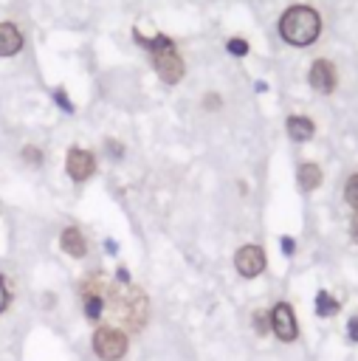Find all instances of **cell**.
I'll return each instance as SVG.
<instances>
[{"label": "cell", "mask_w": 358, "mask_h": 361, "mask_svg": "<svg viewBox=\"0 0 358 361\" xmlns=\"http://www.w3.org/2000/svg\"><path fill=\"white\" fill-rule=\"evenodd\" d=\"M23 48V34L11 23H0V56H14Z\"/></svg>", "instance_id": "8"}, {"label": "cell", "mask_w": 358, "mask_h": 361, "mask_svg": "<svg viewBox=\"0 0 358 361\" xmlns=\"http://www.w3.org/2000/svg\"><path fill=\"white\" fill-rule=\"evenodd\" d=\"M307 79H310V87H313L316 93H333V87H335V68H333V62L316 59V62L310 65Z\"/></svg>", "instance_id": "7"}, {"label": "cell", "mask_w": 358, "mask_h": 361, "mask_svg": "<svg viewBox=\"0 0 358 361\" xmlns=\"http://www.w3.org/2000/svg\"><path fill=\"white\" fill-rule=\"evenodd\" d=\"M313 133H316V127H313L310 118H304V116H290L288 118V135L293 141H310Z\"/></svg>", "instance_id": "10"}, {"label": "cell", "mask_w": 358, "mask_h": 361, "mask_svg": "<svg viewBox=\"0 0 358 361\" xmlns=\"http://www.w3.org/2000/svg\"><path fill=\"white\" fill-rule=\"evenodd\" d=\"M152 62H155V71H158V76H161L166 85H175V82H180V76H183V59L178 56V51H175V48H166V51H155V54H152Z\"/></svg>", "instance_id": "5"}, {"label": "cell", "mask_w": 358, "mask_h": 361, "mask_svg": "<svg viewBox=\"0 0 358 361\" xmlns=\"http://www.w3.org/2000/svg\"><path fill=\"white\" fill-rule=\"evenodd\" d=\"M319 183H321V169L316 164H302L299 166V186L304 192H313Z\"/></svg>", "instance_id": "11"}, {"label": "cell", "mask_w": 358, "mask_h": 361, "mask_svg": "<svg viewBox=\"0 0 358 361\" xmlns=\"http://www.w3.org/2000/svg\"><path fill=\"white\" fill-rule=\"evenodd\" d=\"M254 327H257L259 336H265V333L271 330V316H265L262 310H257V313H254Z\"/></svg>", "instance_id": "16"}, {"label": "cell", "mask_w": 358, "mask_h": 361, "mask_svg": "<svg viewBox=\"0 0 358 361\" xmlns=\"http://www.w3.org/2000/svg\"><path fill=\"white\" fill-rule=\"evenodd\" d=\"M54 96H56V102H59V104H62V110H68V113H70V110H73V107H70V99H68V96H65V93H62V90H56V93H54Z\"/></svg>", "instance_id": "20"}, {"label": "cell", "mask_w": 358, "mask_h": 361, "mask_svg": "<svg viewBox=\"0 0 358 361\" xmlns=\"http://www.w3.org/2000/svg\"><path fill=\"white\" fill-rule=\"evenodd\" d=\"M65 169H68V175L73 180H87L93 175V169H96V161H93V155L87 149L70 147L68 149V158H65Z\"/></svg>", "instance_id": "6"}, {"label": "cell", "mask_w": 358, "mask_h": 361, "mask_svg": "<svg viewBox=\"0 0 358 361\" xmlns=\"http://www.w3.org/2000/svg\"><path fill=\"white\" fill-rule=\"evenodd\" d=\"M23 155H25L31 164H39V149H37V147H25V149H23Z\"/></svg>", "instance_id": "19"}, {"label": "cell", "mask_w": 358, "mask_h": 361, "mask_svg": "<svg viewBox=\"0 0 358 361\" xmlns=\"http://www.w3.org/2000/svg\"><path fill=\"white\" fill-rule=\"evenodd\" d=\"M279 243H282V251H285V254H293V240H290V237H282Z\"/></svg>", "instance_id": "21"}, {"label": "cell", "mask_w": 358, "mask_h": 361, "mask_svg": "<svg viewBox=\"0 0 358 361\" xmlns=\"http://www.w3.org/2000/svg\"><path fill=\"white\" fill-rule=\"evenodd\" d=\"M347 336H350V341L358 344V316H352V319L347 322Z\"/></svg>", "instance_id": "17"}, {"label": "cell", "mask_w": 358, "mask_h": 361, "mask_svg": "<svg viewBox=\"0 0 358 361\" xmlns=\"http://www.w3.org/2000/svg\"><path fill=\"white\" fill-rule=\"evenodd\" d=\"M93 353L101 361H118L127 353V336L118 327H99L93 333Z\"/></svg>", "instance_id": "2"}, {"label": "cell", "mask_w": 358, "mask_h": 361, "mask_svg": "<svg viewBox=\"0 0 358 361\" xmlns=\"http://www.w3.org/2000/svg\"><path fill=\"white\" fill-rule=\"evenodd\" d=\"M226 48H228V54H234V56H245V54H248V42L240 39V37H231V39L226 42Z\"/></svg>", "instance_id": "15"}, {"label": "cell", "mask_w": 358, "mask_h": 361, "mask_svg": "<svg viewBox=\"0 0 358 361\" xmlns=\"http://www.w3.org/2000/svg\"><path fill=\"white\" fill-rule=\"evenodd\" d=\"M344 197H347V203H350V206H355V209H358V172H355V175H350L347 186H344Z\"/></svg>", "instance_id": "14"}, {"label": "cell", "mask_w": 358, "mask_h": 361, "mask_svg": "<svg viewBox=\"0 0 358 361\" xmlns=\"http://www.w3.org/2000/svg\"><path fill=\"white\" fill-rule=\"evenodd\" d=\"M101 307H104V302H101V296H99V293H90V296L85 299V316H87V319H93V322H96V319L101 316Z\"/></svg>", "instance_id": "13"}, {"label": "cell", "mask_w": 358, "mask_h": 361, "mask_svg": "<svg viewBox=\"0 0 358 361\" xmlns=\"http://www.w3.org/2000/svg\"><path fill=\"white\" fill-rule=\"evenodd\" d=\"M350 231H352V237L358 240V209H355V214H352V223H350Z\"/></svg>", "instance_id": "22"}, {"label": "cell", "mask_w": 358, "mask_h": 361, "mask_svg": "<svg viewBox=\"0 0 358 361\" xmlns=\"http://www.w3.org/2000/svg\"><path fill=\"white\" fill-rule=\"evenodd\" d=\"M206 104H209V110H214V107L220 104V99H217V96H206Z\"/></svg>", "instance_id": "23"}, {"label": "cell", "mask_w": 358, "mask_h": 361, "mask_svg": "<svg viewBox=\"0 0 358 361\" xmlns=\"http://www.w3.org/2000/svg\"><path fill=\"white\" fill-rule=\"evenodd\" d=\"M271 330L279 341H296L299 336V324H296V316H293V307L288 302H276L273 310H271Z\"/></svg>", "instance_id": "3"}, {"label": "cell", "mask_w": 358, "mask_h": 361, "mask_svg": "<svg viewBox=\"0 0 358 361\" xmlns=\"http://www.w3.org/2000/svg\"><path fill=\"white\" fill-rule=\"evenodd\" d=\"M59 245L68 257H85L87 254V245H85V237L79 228H65L62 237H59Z\"/></svg>", "instance_id": "9"}, {"label": "cell", "mask_w": 358, "mask_h": 361, "mask_svg": "<svg viewBox=\"0 0 358 361\" xmlns=\"http://www.w3.org/2000/svg\"><path fill=\"white\" fill-rule=\"evenodd\" d=\"M319 31H321V20L310 6H290L279 20L282 39L288 45H296V48H304V45L316 42Z\"/></svg>", "instance_id": "1"}, {"label": "cell", "mask_w": 358, "mask_h": 361, "mask_svg": "<svg viewBox=\"0 0 358 361\" xmlns=\"http://www.w3.org/2000/svg\"><path fill=\"white\" fill-rule=\"evenodd\" d=\"M341 310V305L335 302V296H330L327 290H319L316 293V313L319 316H335Z\"/></svg>", "instance_id": "12"}, {"label": "cell", "mask_w": 358, "mask_h": 361, "mask_svg": "<svg viewBox=\"0 0 358 361\" xmlns=\"http://www.w3.org/2000/svg\"><path fill=\"white\" fill-rule=\"evenodd\" d=\"M104 248H107V251H110V254H116V248H118V245H116V243H113V240H107V245H104Z\"/></svg>", "instance_id": "24"}, {"label": "cell", "mask_w": 358, "mask_h": 361, "mask_svg": "<svg viewBox=\"0 0 358 361\" xmlns=\"http://www.w3.org/2000/svg\"><path fill=\"white\" fill-rule=\"evenodd\" d=\"M234 265H237V274L245 276V279H254L265 271V254L259 245H242L237 254H234Z\"/></svg>", "instance_id": "4"}, {"label": "cell", "mask_w": 358, "mask_h": 361, "mask_svg": "<svg viewBox=\"0 0 358 361\" xmlns=\"http://www.w3.org/2000/svg\"><path fill=\"white\" fill-rule=\"evenodd\" d=\"M8 307V288H6V279L0 276V313Z\"/></svg>", "instance_id": "18"}]
</instances>
